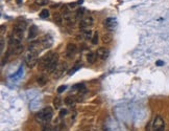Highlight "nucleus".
<instances>
[{"mask_svg": "<svg viewBox=\"0 0 169 131\" xmlns=\"http://www.w3.org/2000/svg\"><path fill=\"white\" fill-rule=\"evenodd\" d=\"M3 48H4V40H3V38L1 37V52L3 50Z\"/></svg>", "mask_w": 169, "mask_h": 131, "instance_id": "26", "label": "nucleus"}, {"mask_svg": "<svg viewBox=\"0 0 169 131\" xmlns=\"http://www.w3.org/2000/svg\"><path fill=\"white\" fill-rule=\"evenodd\" d=\"M112 39H113L112 34H104V35L102 36V42L103 43H110V42H112Z\"/></svg>", "mask_w": 169, "mask_h": 131, "instance_id": "14", "label": "nucleus"}, {"mask_svg": "<svg viewBox=\"0 0 169 131\" xmlns=\"http://www.w3.org/2000/svg\"><path fill=\"white\" fill-rule=\"evenodd\" d=\"M84 9H83V7H81V9H79L77 11H76L75 13V18L76 20H79V19H82L83 17H84Z\"/></svg>", "mask_w": 169, "mask_h": 131, "instance_id": "15", "label": "nucleus"}, {"mask_svg": "<svg viewBox=\"0 0 169 131\" xmlns=\"http://www.w3.org/2000/svg\"><path fill=\"white\" fill-rule=\"evenodd\" d=\"M47 3V0H36V4L38 5H45Z\"/></svg>", "mask_w": 169, "mask_h": 131, "instance_id": "23", "label": "nucleus"}, {"mask_svg": "<svg viewBox=\"0 0 169 131\" xmlns=\"http://www.w3.org/2000/svg\"><path fill=\"white\" fill-rule=\"evenodd\" d=\"M106 131H110V130H106Z\"/></svg>", "mask_w": 169, "mask_h": 131, "instance_id": "29", "label": "nucleus"}, {"mask_svg": "<svg viewBox=\"0 0 169 131\" xmlns=\"http://www.w3.org/2000/svg\"><path fill=\"white\" fill-rule=\"evenodd\" d=\"M97 58V54H94V52H90L87 55V61L89 64H93L94 62L96 61Z\"/></svg>", "mask_w": 169, "mask_h": 131, "instance_id": "11", "label": "nucleus"}, {"mask_svg": "<svg viewBox=\"0 0 169 131\" xmlns=\"http://www.w3.org/2000/svg\"><path fill=\"white\" fill-rule=\"evenodd\" d=\"M17 2H18V3H20V2H21V0H17Z\"/></svg>", "mask_w": 169, "mask_h": 131, "instance_id": "28", "label": "nucleus"}, {"mask_svg": "<svg viewBox=\"0 0 169 131\" xmlns=\"http://www.w3.org/2000/svg\"><path fill=\"white\" fill-rule=\"evenodd\" d=\"M66 88H67V86H66V85L60 86V87H59V89H57V92H59V93H61V92H63Z\"/></svg>", "mask_w": 169, "mask_h": 131, "instance_id": "24", "label": "nucleus"}, {"mask_svg": "<svg viewBox=\"0 0 169 131\" xmlns=\"http://www.w3.org/2000/svg\"><path fill=\"white\" fill-rule=\"evenodd\" d=\"M61 104H62V99H61L60 97H55V100H53V106H55V108H60Z\"/></svg>", "mask_w": 169, "mask_h": 131, "instance_id": "19", "label": "nucleus"}, {"mask_svg": "<svg viewBox=\"0 0 169 131\" xmlns=\"http://www.w3.org/2000/svg\"><path fill=\"white\" fill-rule=\"evenodd\" d=\"M104 25H106V28L108 31H114L115 28H117L118 22L115 18H108V19H106V21H104Z\"/></svg>", "mask_w": 169, "mask_h": 131, "instance_id": "5", "label": "nucleus"}, {"mask_svg": "<svg viewBox=\"0 0 169 131\" xmlns=\"http://www.w3.org/2000/svg\"><path fill=\"white\" fill-rule=\"evenodd\" d=\"M40 42H41V44H42L43 48H47V47H49V46H51L52 38L49 36V35H47V36L43 37L42 39L40 40Z\"/></svg>", "mask_w": 169, "mask_h": 131, "instance_id": "9", "label": "nucleus"}, {"mask_svg": "<svg viewBox=\"0 0 169 131\" xmlns=\"http://www.w3.org/2000/svg\"><path fill=\"white\" fill-rule=\"evenodd\" d=\"M38 55L39 54L37 52H33V50L28 49L27 52L24 56V61L26 62V64H27L28 67H33L38 63Z\"/></svg>", "mask_w": 169, "mask_h": 131, "instance_id": "2", "label": "nucleus"}, {"mask_svg": "<svg viewBox=\"0 0 169 131\" xmlns=\"http://www.w3.org/2000/svg\"><path fill=\"white\" fill-rule=\"evenodd\" d=\"M66 69H67L66 63H61V64H59L55 70V78H60Z\"/></svg>", "mask_w": 169, "mask_h": 131, "instance_id": "8", "label": "nucleus"}, {"mask_svg": "<svg viewBox=\"0 0 169 131\" xmlns=\"http://www.w3.org/2000/svg\"><path fill=\"white\" fill-rule=\"evenodd\" d=\"M74 103H75V98H73V97H67L65 99V104L68 106H72Z\"/></svg>", "mask_w": 169, "mask_h": 131, "instance_id": "16", "label": "nucleus"}, {"mask_svg": "<svg viewBox=\"0 0 169 131\" xmlns=\"http://www.w3.org/2000/svg\"><path fill=\"white\" fill-rule=\"evenodd\" d=\"M67 113V110L66 109H62L61 110V116H65Z\"/></svg>", "mask_w": 169, "mask_h": 131, "instance_id": "25", "label": "nucleus"}, {"mask_svg": "<svg viewBox=\"0 0 169 131\" xmlns=\"http://www.w3.org/2000/svg\"><path fill=\"white\" fill-rule=\"evenodd\" d=\"M94 23V19L89 16V17H86L79 22V28H83V30H86V28H89L90 26H92Z\"/></svg>", "mask_w": 169, "mask_h": 131, "instance_id": "4", "label": "nucleus"}, {"mask_svg": "<svg viewBox=\"0 0 169 131\" xmlns=\"http://www.w3.org/2000/svg\"><path fill=\"white\" fill-rule=\"evenodd\" d=\"M52 116H53V110L50 107H45L44 109H42L40 112L36 114V120L39 123L42 124H46L51 121Z\"/></svg>", "mask_w": 169, "mask_h": 131, "instance_id": "1", "label": "nucleus"}, {"mask_svg": "<svg viewBox=\"0 0 169 131\" xmlns=\"http://www.w3.org/2000/svg\"><path fill=\"white\" fill-rule=\"evenodd\" d=\"M37 82H38V84H39L40 86H44V85L46 84V83H47V79H46V78H45L44 76L39 77V78H38V81H37Z\"/></svg>", "mask_w": 169, "mask_h": 131, "instance_id": "17", "label": "nucleus"}, {"mask_svg": "<svg viewBox=\"0 0 169 131\" xmlns=\"http://www.w3.org/2000/svg\"><path fill=\"white\" fill-rule=\"evenodd\" d=\"M157 65L158 66H162V65H164V62L163 61H157Z\"/></svg>", "mask_w": 169, "mask_h": 131, "instance_id": "27", "label": "nucleus"}, {"mask_svg": "<svg viewBox=\"0 0 169 131\" xmlns=\"http://www.w3.org/2000/svg\"><path fill=\"white\" fill-rule=\"evenodd\" d=\"M97 57L101 60H106V59L109 58L110 56V50L106 47H100V48L97 49Z\"/></svg>", "mask_w": 169, "mask_h": 131, "instance_id": "6", "label": "nucleus"}, {"mask_svg": "<svg viewBox=\"0 0 169 131\" xmlns=\"http://www.w3.org/2000/svg\"><path fill=\"white\" fill-rule=\"evenodd\" d=\"M42 131H55V130H53L52 126L49 123H46V124H43Z\"/></svg>", "mask_w": 169, "mask_h": 131, "instance_id": "20", "label": "nucleus"}, {"mask_svg": "<svg viewBox=\"0 0 169 131\" xmlns=\"http://www.w3.org/2000/svg\"><path fill=\"white\" fill-rule=\"evenodd\" d=\"M81 64H82V63H81ZM81 64H79V62H77V63H76L75 66L73 67V69L70 70L69 75H73V73H74V71H75V70H77V69H79V67H81Z\"/></svg>", "mask_w": 169, "mask_h": 131, "instance_id": "22", "label": "nucleus"}, {"mask_svg": "<svg viewBox=\"0 0 169 131\" xmlns=\"http://www.w3.org/2000/svg\"><path fill=\"white\" fill-rule=\"evenodd\" d=\"M38 35V28L36 25H31L29 28V33H28V39H35Z\"/></svg>", "mask_w": 169, "mask_h": 131, "instance_id": "10", "label": "nucleus"}, {"mask_svg": "<svg viewBox=\"0 0 169 131\" xmlns=\"http://www.w3.org/2000/svg\"><path fill=\"white\" fill-rule=\"evenodd\" d=\"M76 50H77V47L74 43H69L66 47V55L68 58H71L73 56L75 55Z\"/></svg>", "mask_w": 169, "mask_h": 131, "instance_id": "7", "label": "nucleus"}, {"mask_svg": "<svg viewBox=\"0 0 169 131\" xmlns=\"http://www.w3.org/2000/svg\"><path fill=\"white\" fill-rule=\"evenodd\" d=\"M40 17L43 19H45V18H48L49 17V11L47 9H44L41 11V13H40Z\"/></svg>", "mask_w": 169, "mask_h": 131, "instance_id": "18", "label": "nucleus"}, {"mask_svg": "<svg viewBox=\"0 0 169 131\" xmlns=\"http://www.w3.org/2000/svg\"><path fill=\"white\" fill-rule=\"evenodd\" d=\"M53 21L57 25H62V23H63V16L61 15L60 13H55V15H53Z\"/></svg>", "mask_w": 169, "mask_h": 131, "instance_id": "12", "label": "nucleus"}, {"mask_svg": "<svg viewBox=\"0 0 169 131\" xmlns=\"http://www.w3.org/2000/svg\"><path fill=\"white\" fill-rule=\"evenodd\" d=\"M97 43H98V34L95 33L93 35V37H92V44H94V45H96Z\"/></svg>", "mask_w": 169, "mask_h": 131, "instance_id": "21", "label": "nucleus"}, {"mask_svg": "<svg viewBox=\"0 0 169 131\" xmlns=\"http://www.w3.org/2000/svg\"><path fill=\"white\" fill-rule=\"evenodd\" d=\"M82 36L84 39H92V31H90V30H84L82 32Z\"/></svg>", "mask_w": 169, "mask_h": 131, "instance_id": "13", "label": "nucleus"}, {"mask_svg": "<svg viewBox=\"0 0 169 131\" xmlns=\"http://www.w3.org/2000/svg\"><path fill=\"white\" fill-rule=\"evenodd\" d=\"M152 131H165V122L160 116L154 118L152 123Z\"/></svg>", "mask_w": 169, "mask_h": 131, "instance_id": "3", "label": "nucleus"}]
</instances>
